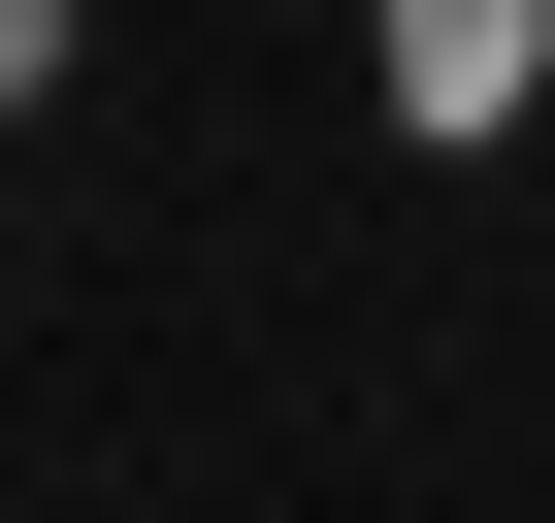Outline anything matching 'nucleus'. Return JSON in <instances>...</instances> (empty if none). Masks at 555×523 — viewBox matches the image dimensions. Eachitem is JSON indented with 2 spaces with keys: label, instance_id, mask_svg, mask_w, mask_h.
Listing matches in <instances>:
<instances>
[{
  "label": "nucleus",
  "instance_id": "1",
  "mask_svg": "<svg viewBox=\"0 0 555 523\" xmlns=\"http://www.w3.org/2000/svg\"><path fill=\"white\" fill-rule=\"evenodd\" d=\"M392 99H425V131H490V99H522V0H392Z\"/></svg>",
  "mask_w": 555,
  "mask_h": 523
},
{
  "label": "nucleus",
  "instance_id": "2",
  "mask_svg": "<svg viewBox=\"0 0 555 523\" xmlns=\"http://www.w3.org/2000/svg\"><path fill=\"white\" fill-rule=\"evenodd\" d=\"M34 66H66V0H0V99H34Z\"/></svg>",
  "mask_w": 555,
  "mask_h": 523
}]
</instances>
